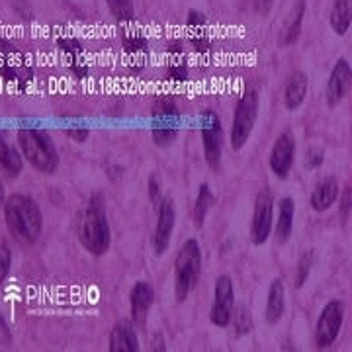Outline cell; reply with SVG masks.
<instances>
[{"label":"cell","mask_w":352,"mask_h":352,"mask_svg":"<svg viewBox=\"0 0 352 352\" xmlns=\"http://www.w3.org/2000/svg\"><path fill=\"white\" fill-rule=\"evenodd\" d=\"M4 219L14 239L20 241L22 245H34L38 241L43 219L38 204L32 198L22 194L10 196L4 201Z\"/></svg>","instance_id":"cell-1"},{"label":"cell","mask_w":352,"mask_h":352,"mask_svg":"<svg viewBox=\"0 0 352 352\" xmlns=\"http://www.w3.org/2000/svg\"><path fill=\"white\" fill-rule=\"evenodd\" d=\"M76 237L82 243V247L94 256H100L110 249L112 243L110 223L100 204L92 201L76 215Z\"/></svg>","instance_id":"cell-2"},{"label":"cell","mask_w":352,"mask_h":352,"mask_svg":"<svg viewBox=\"0 0 352 352\" xmlns=\"http://www.w3.org/2000/svg\"><path fill=\"white\" fill-rule=\"evenodd\" d=\"M18 141L28 163L36 170L45 173V175L55 173V168L59 166V153L45 131L36 129V127H24L18 133Z\"/></svg>","instance_id":"cell-3"},{"label":"cell","mask_w":352,"mask_h":352,"mask_svg":"<svg viewBox=\"0 0 352 352\" xmlns=\"http://www.w3.org/2000/svg\"><path fill=\"white\" fill-rule=\"evenodd\" d=\"M201 272V251L196 239H188L176 254L175 294L178 302H184L196 288Z\"/></svg>","instance_id":"cell-4"},{"label":"cell","mask_w":352,"mask_h":352,"mask_svg":"<svg viewBox=\"0 0 352 352\" xmlns=\"http://www.w3.org/2000/svg\"><path fill=\"white\" fill-rule=\"evenodd\" d=\"M258 116V96L254 90H247L235 106L233 127H231V147L241 149L252 133V127Z\"/></svg>","instance_id":"cell-5"},{"label":"cell","mask_w":352,"mask_h":352,"mask_svg":"<svg viewBox=\"0 0 352 352\" xmlns=\"http://www.w3.org/2000/svg\"><path fill=\"white\" fill-rule=\"evenodd\" d=\"M344 321V305L339 300L329 302L323 311L317 319V327H315V344L319 349H329L337 337H339L340 327Z\"/></svg>","instance_id":"cell-6"},{"label":"cell","mask_w":352,"mask_h":352,"mask_svg":"<svg viewBox=\"0 0 352 352\" xmlns=\"http://www.w3.org/2000/svg\"><path fill=\"white\" fill-rule=\"evenodd\" d=\"M201 141L210 168L217 170L221 164V122L214 110L201 113Z\"/></svg>","instance_id":"cell-7"},{"label":"cell","mask_w":352,"mask_h":352,"mask_svg":"<svg viewBox=\"0 0 352 352\" xmlns=\"http://www.w3.org/2000/svg\"><path fill=\"white\" fill-rule=\"evenodd\" d=\"M274 217V200L268 190H263L256 201H254V212H252L251 223V241L254 245H263L270 237L272 229V219Z\"/></svg>","instance_id":"cell-8"},{"label":"cell","mask_w":352,"mask_h":352,"mask_svg":"<svg viewBox=\"0 0 352 352\" xmlns=\"http://www.w3.org/2000/svg\"><path fill=\"white\" fill-rule=\"evenodd\" d=\"M235 307V289L233 282L229 276H219L215 282L214 292V305H212V314L210 319L215 327H227L231 323V315Z\"/></svg>","instance_id":"cell-9"},{"label":"cell","mask_w":352,"mask_h":352,"mask_svg":"<svg viewBox=\"0 0 352 352\" xmlns=\"http://www.w3.org/2000/svg\"><path fill=\"white\" fill-rule=\"evenodd\" d=\"M176 223V212L175 201L170 198H164L159 204V214H157V227H155V235H153V247L157 254H163L168 245H170V237L175 231Z\"/></svg>","instance_id":"cell-10"},{"label":"cell","mask_w":352,"mask_h":352,"mask_svg":"<svg viewBox=\"0 0 352 352\" xmlns=\"http://www.w3.org/2000/svg\"><path fill=\"white\" fill-rule=\"evenodd\" d=\"M352 82V71L351 65L346 59H339L333 71H331V76H329L327 82V104L331 108H335L351 90Z\"/></svg>","instance_id":"cell-11"},{"label":"cell","mask_w":352,"mask_h":352,"mask_svg":"<svg viewBox=\"0 0 352 352\" xmlns=\"http://www.w3.org/2000/svg\"><path fill=\"white\" fill-rule=\"evenodd\" d=\"M294 155H296V141L289 133H284L276 139L272 153H270V168L278 178H286L294 164Z\"/></svg>","instance_id":"cell-12"},{"label":"cell","mask_w":352,"mask_h":352,"mask_svg":"<svg viewBox=\"0 0 352 352\" xmlns=\"http://www.w3.org/2000/svg\"><path fill=\"white\" fill-rule=\"evenodd\" d=\"M129 302H131V317H133V323L138 327H145L147 323V315L149 309L155 303V289L151 284L147 282H138L133 289H131V296H129Z\"/></svg>","instance_id":"cell-13"},{"label":"cell","mask_w":352,"mask_h":352,"mask_svg":"<svg viewBox=\"0 0 352 352\" xmlns=\"http://www.w3.org/2000/svg\"><path fill=\"white\" fill-rule=\"evenodd\" d=\"M139 349L138 333L129 321H120L110 333V351L135 352Z\"/></svg>","instance_id":"cell-14"},{"label":"cell","mask_w":352,"mask_h":352,"mask_svg":"<svg viewBox=\"0 0 352 352\" xmlns=\"http://www.w3.org/2000/svg\"><path fill=\"white\" fill-rule=\"evenodd\" d=\"M339 196V184L333 176H327L317 182V186L311 192V208L315 212H325L329 210Z\"/></svg>","instance_id":"cell-15"},{"label":"cell","mask_w":352,"mask_h":352,"mask_svg":"<svg viewBox=\"0 0 352 352\" xmlns=\"http://www.w3.org/2000/svg\"><path fill=\"white\" fill-rule=\"evenodd\" d=\"M284 309H286V289H284V282L276 278L272 284H270V289H268V300H266V321L270 325H276L278 321L282 319L284 315Z\"/></svg>","instance_id":"cell-16"},{"label":"cell","mask_w":352,"mask_h":352,"mask_svg":"<svg viewBox=\"0 0 352 352\" xmlns=\"http://www.w3.org/2000/svg\"><path fill=\"white\" fill-rule=\"evenodd\" d=\"M303 10H305V0H296L294 8L289 10L286 16L284 24H282V34H280V41L284 45H292L296 39L300 38V30H302Z\"/></svg>","instance_id":"cell-17"},{"label":"cell","mask_w":352,"mask_h":352,"mask_svg":"<svg viewBox=\"0 0 352 352\" xmlns=\"http://www.w3.org/2000/svg\"><path fill=\"white\" fill-rule=\"evenodd\" d=\"M294 215H296V204L292 198H284L280 201L276 219V241L278 243H286L292 235L294 229Z\"/></svg>","instance_id":"cell-18"},{"label":"cell","mask_w":352,"mask_h":352,"mask_svg":"<svg viewBox=\"0 0 352 352\" xmlns=\"http://www.w3.org/2000/svg\"><path fill=\"white\" fill-rule=\"evenodd\" d=\"M305 92H307V76L305 73H294L289 78L286 92H284V102H286V108L288 110H296L302 106L303 98H305Z\"/></svg>","instance_id":"cell-19"},{"label":"cell","mask_w":352,"mask_h":352,"mask_svg":"<svg viewBox=\"0 0 352 352\" xmlns=\"http://www.w3.org/2000/svg\"><path fill=\"white\" fill-rule=\"evenodd\" d=\"M352 8L351 0H335L333 8H331V28L339 34L344 36L351 30Z\"/></svg>","instance_id":"cell-20"},{"label":"cell","mask_w":352,"mask_h":352,"mask_svg":"<svg viewBox=\"0 0 352 352\" xmlns=\"http://www.w3.org/2000/svg\"><path fill=\"white\" fill-rule=\"evenodd\" d=\"M0 166L10 176H18L22 173V157L20 153L14 149L12 145L6 139L0 135Z\"/></svg>","instance_id":"cell-21"},{"label":"cell","mask_w":352,"mask_h":352,"mask_svg":"<svg viewBox=\"0 0 352 352\" xmlns=\"http://www.w3.org/2000/svg\"><path fill=\"white\" fill-rule=\"evenodd\" d=\"M212 206H214V194H212V190H210L208 184H201L200 192H198V198H196V204H194V221H196V226H204L206 215H208Z\"/></svg>","instance_id":"cell-22"},{"label":"cell","mask_w":352,"mask_h":352,"mask_svg":"<svg viewBox=\"0 0 352 352\" xmlns=\"http://www.w3.org/2000/svg\"><path fill=\"white\" fill-rule=\"evenodd\" d=\"M315 263V252L314 251H305L298 263V272H296V288H302L305 284V280L309 278L311 270H314Z\"/></svg>","instance_id":"cell-23"},{"label":"cell","mask_w":352,"mask_h":352,"mask_svg":"<svg viewBox=\"0 0 352 352\" xmlns=\"http://www.w3.org/2000/svg\"><path fill=\"white\" fill-rule=\"evenodd\" d=\"M231 319L235 321V329H237V333H239V335H245V333H249V331L252 329L251 314L247 311V307H245V305H241V307H233V315H231Z\"/></svg>","instance_id":"cell-24"},{"label":"cell","mask_w":352,"mask_h":352,"mask_svg":"<svg viewBox=\"0 0 352 352\" xmlns=\"http://www.w3.org/2000/svg\"><path fill=\"white\" fill-rule=\"evenodd\" d=\"M108 6L118 20H129L133 16V4L131 0H108Z\"/></svg>","instance_id":"cell-25"},{"label":"cell","mask_w":352,"mask_h":352,"mask_svg":"<svg viewBox=\"0 0 352 352\" xmlns=\"http://www.w3.org/2000/svg\"><path fill=\"white\" fill-rule=\"evenodd\" d=\"M10 264H12V254H10V247L0 241V282L6 278L8 270H10Z\"/></svg>","instance_id":"cell-26"},{"label":"cell","mask_w":352,"mask_h":352,"mask_svg":"<svg viewBox=\"0 0 352 352\" xmlns=\"http://www.w3.org/2000/svg\"><path fill=\"white\" fill-rule=\"evenodd\" d=\"M153 138H155V143L166 145L176 138V129L173 126H159L153 131Z\"/></svg>","instance_id":"cell-27"},{"label":"cell","mask_w":352,"mask_h":352,"mask_svg":"<svg viewBox=\"0 0 352 352\" xmlns=\"http://www.w3.org/2000/svg\"><path fill=\"white\" fill-rule=\"evenodd\" d=\"M321 163H323V153L317 151V149H309V153H307V164L309 166H319Z\"/></svg>","instance_id":"cell-28"},{"label":"cell","mask_w":352,"mask_h":352,"mask_svg":"<svg viewBox=\"0 0 352 352\" xmlns=\"http://www.w3.org/2000/svg\"><path fill=\"white\" fill-rule=\"evenodd\" d=\"M272 2H274V0H252V4H254V8H256V12L258 14L270 12V8H272Z\"/></svg>","instance_id":"cell-29"},{"label":"cell","mask_w":352,"mask_h":352,"mask_svg":"<svg viewBox=\"0 0 352 352\" xmlns=\"http://www.w3.org/2000/svg\"><path fill=\"white\" fill-rule=\"evenodd\" d=\"M67 133L75 139V141H78V143H82V141L88 138V129H85V127H78V129H71V127H69Z\"/></svg>","instance_id":"cell-30"},{"label":"cell","mask_w":352,"mask_h":352,"mask_svg":"<svg viewBox=\"0 0 352 352\" xmlns=\"http://www.w3.org/2000/svg\"><path fill=\"white\" fill-rule=\"evenodd\" d=\"M159 192H161V188H159V178L151 176V180H149V194H151L153 201L159 200Z\"/></svg>","instance_id":"cell-31"},{"label":"cell","mask_w":352,"mask_h":352,"mask_svg":"<svg viewBox=\"0 0 352 352\" xmlns=\"http://www.w3.org/2000/svg\"><path fill=\"white\" fill-rule=\"evenodd\" d=\"M349 208H351V190H346L344 196H342V208H340L342 217H349Z\"/></svg>","instance_id":"cell-32"},{"label":"cell","mask_w":352,"mask_h":352,"mask_svg":"<svg viewBox=\"0 0 352 352\" xmlns=\"http://www.w3.org/2000/svg\"><path fill=\"white\" fill-rule=\"evenodd\" d=\"M0 340H10V331H8V325L4 323V319L0 317Z\"/></svg>","instance_id":"cell-33"},{"label":"cell","mask_w":352,"mask_h":352,"mask_svg":"<svg viewBox=\"0 0 352 352\" xmlns=\"http://www.w3.org/2000/svg\"><path fill=\"white\" fill-rule=\"evenodd\" d=\"M4 200V184H2V178H0V204Z\"/></svg>","instance_id":"cell-34"}]
</instances>
